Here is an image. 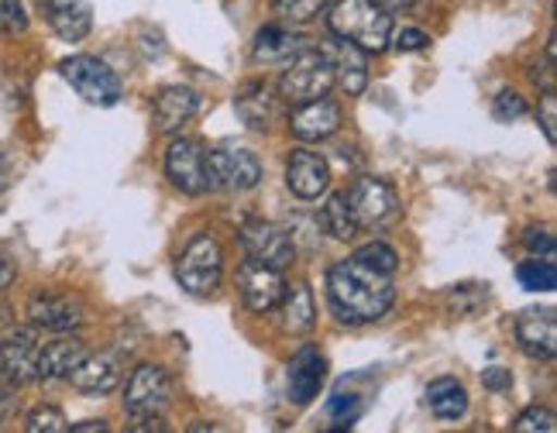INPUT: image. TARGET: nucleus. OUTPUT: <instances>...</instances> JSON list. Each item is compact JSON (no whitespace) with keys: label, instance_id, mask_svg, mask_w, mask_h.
Returning a JSON list of instances; mask_svg holds the SVG:
<instances>
[{"label":"nucleus","instance_id":"obj_1","mask_svg":"<svg viewBox=\"0 0 557 433\" xmlns=\"http://www.w3.org/2000/svg\"><path fill=\"white\" fill-rule=\"evenodd\" d=\"M327 302L341 323L348 327H361V323H375L393 310L396 286L393 275H382L369 269L358 258H345V262L331 265L327 272Z\"/></svg>","mask_w":557,"mask_h":433},{"label":"nucleus","instance_id":"obj_2","mask_svg":"<svg viewBox=\"0 0 557 433\" xmlns=\"http://www.w3.org/2000/svg\"><path fill=\"white\" fill-rule=\"evenodd\" d=\"M327 32L366 55L393 46V14L379 0H337L327 11Z\"/></svg>","mask_w":557,"mask_h":433},{"label":"nucleus","instance_id":"obj_3","mask_svg":"<svg viewBox=\"0 0 557 433\" xmlns=\"http://www.w3.org/2000/svg\"><path fill=\"white\" fill-rule=\"evenodd\" d=\"M331 86H334V66L324 49H304L293 62H286V73L278 76V94L293 107L327 97Z\"/></svg>","mask_w":557,"mask_h":433},{"label":"nucleus","instance_id":"obj_4","mask_svg":"<svg viewBox=\"0 0 557 433\" xmlns=\"http://www.w3.org/2000/svg\"><path fill=\"white\" fill-rule=\"evenodd\" d=\"M176 279L180 286L189 296H213L221 289V279H224V255L221 245L213 242L210 234H197L193 242L183 248L180 262H176Z\"/></svg>","mask_w":557,"mask_h":433},{"label":"nucleus","instance_id":"obj_5","mask_svg":"<svg viewBox=\"0 0 557 433\" xmlns=\"http://www.w3.org/2000/svg\"><path fill=\"white\" fill-rule=\"evenodd\" d=\"M59 73L73 90L94 107H114L124 94L121 76L97 55H70L59 62Z\"/></svg>","mask_w":557,"mask_h":433},{"label":"nucleus","instance_id":"obj_6","mask_svg":"<svg viewBox=\"0 0 557 433\" xmlns=\"http://www.w3.org/2000/svg\"><path fill=\"white\" fill-rule=\"evenodd\" d=\"M203 183L207 189H234L245 193L262 183V162L248 148H213L203 151Z\"/></svg>","mask_w":557,"mask_h":433},{"label":"nucleus","instance_id":"obj_7","mask_svg":"<svg viewBox=\"0 0 557 433\" xmlns=\"http://www.w3.org/2000/svg\"><path fill=\"white\" fill-rule=\"evenodd\" d=\"M345 200L351 207V216L358 227H385L393 224L399 216V200H396V189L379 180V176H358L351 183V189L345 193Z\"/></svg>","mask_w":557,"mask_h":433},{"label":"nucleus","instance_id":"obj_8","mask_svg":"<svg viewBox=\"0 0 557 433\" xmlns=\"http://www.w3.org/2000/svg\"><path fill=\"white\" fill-rule=\"evenodd\" d=\"M173 403V379L159 364H138L124 388V413L127 417H165Z\"/></svg>","mask_w":557,"mask_h":433},{"label":"nucleus","instance_id":"obj_9","mask_svg":"<svg viewBox=\"0 0 557 433\" xmlns=\"http://www.w3.org/2000/svg\"><path fill=\"white\" fill-rule=\"evenodd\" d=\"M38 351L41 341L35 331L17 327L0 334V379L11 385H28L38 382Z\"/></svg>","mask_w":557,"mask_h":433},{"label":"nucleus","instance_id":"obj_10","mask_svg":"<svg viewBox=\"0 0 557 433\" xmlns=\"http://www.w3.org/2000/svg\"><path fill=\"white\" fill-rule=\"evenodd\" d=\"M238 237H242L248 258H255V262L272 265L278 272H283L286 265H293L296 245H293V237L283 227H275L269 221H245Z\"/></svg>","mask_w":557,"mask_h":433},{"label":"nucleus","instance_id":"obj_11","mask_svg":"<svg viewBox=\"0 0 557 433\" xmlns=\"http://www.w3.org/2000/svg\"><path fill=\"white\" fill-rule=\"evenodd\" d=\"M283 272L272 269V265H262L255 262V258H245L242 269H238V293H242V302L251 310V313H269L278 307V299H283Z\"/></svg>","mask_w":557,"mask_h":433},{"label":"nucleus","instance_id":"obj_12","mask_svg":"<svg viewBox=\"0 0 557 433\" xmlns=\"http://www.w3.org/2000/svg\"><path fill=\"white\" fill-rule=\"evenodd\" d=\"M203 145L197 138H176L165 151V176L186 197H200L207 193L203 183Z\"/></svg>","mask_w":557,"mask_h":433},{"label":"nucleus","instance_id":"obj_13","mask_svg":"<svg viewBox=\"0 0 557 433\" xmlns=\"http://www.w3.org/2000/svg\"><path fill=\"white\" fill-rule=\"evenodd\" d=\"M286 186L299 200H320L331 186V165L313 148H296L286 162Z\"/></svg>","mask_w":557,"mask_h":433},{"label":"nucleus","instance_id":"obj_14","mask_svg":"<svg viewBox=\"0 0 557 433\" xmlns=\"http://www.w3.org/2000/svg\"><path fill=\"white\" fill-rule=\"evenodd\" d=\"M517 341L520 351L533 361H550L557 351V317L554 310L530 307L517 317Z\"/></svg>","mask_w":557,"mask_h":433},{"label":"nucleus","instance_id":"obj_15","mask_svg":"<svg viewBox=\"0 0 557 433\" xmlns=\"http://www.w3.org/2000/svg\"><path fill=\"white\" fill-rule=\"evenodd\" d=\"M28 317L41 331L73 334L83 323V307H79V299H73L66 293H38L28 302Z\"/></svg>","mask_w":557,"mask_h":433},{"label":"nucleus","instance_id":"obj_16","mask_svg":"<svg viewBox=\"0 0 557 433\" xmlns=\"http://www.w3.org/2000/svg\"><path fill=\"white\" fill-rule=\"evenodd\" d=\"M327 382V358L320 355L313 344L299 348L289 361V403L307 406L320 396V388Z\"/></svg>","mask_w":557,"mask_h":433},{"label":"nucleus","instance_id":"obj_17","mask_svg":"<svg viewBox=\"0 0 557 433\" xmlns=\"http://www.w3.org/2000/svg\"><path fill=\"white\" fill-rule=\"evenodd\" d=\"M337 127H341V107L331 97L299 103L289 117V132L299 141H327L331 135H337Z\"/></svg>","mask_w":557,"mask_h":433},{"label":"nucleus","instance_id":"obj_18","mask_svg":"<svg viewBox=\"0 0 557 433\" xmlns=\"http://www.w3.org/2000/svg\"><path fill=\"white\" fill-rule=\"evenodd\" d=\"M234 111H238V117L245 121L248 132H259L265 135L272 121L278 117V100L272 94V86L265 79H248L238 97H234Z\"/></svg>","mask_w":557,"mask_h":433},{"label":"nucleus","instance_id":"obj_19","mask_svg":"<svg viewBox=\"0 0 557 433\" xmlns=\"http://www.w3.org/2000/svg\"><path fill=\"white\" fill-rule=\"evenodd\" d=\"M121 375H124L121 358L103 351V355H87V358H83L73 368L70 382L79 388V393H87V396H107V393H114V388L121 385Z\"/></svg>","mask_w":557,"mask_h":433},{"label":"nucleus","instance_id":"obj_20","mask_svg":"<svg viewBox=\"0 0 557 433\" xmlns=\"http://www.w3.org/2000/svg\"><path fill=\"white\" fill-rule=\"evenodd\" d=\"M304 49H310L304 35H296L283 25H265L255 35L251 59L259 62V66H286V62H293Z\"/></svg>","mask_w":557,"mask_h":433},{"label":"nucleus","instance_id":"obj_21","mask_svg":"<svg viewBox=\"0 0 557 433\" xmlns=\"http://www.w3.org/2000/svg\"><path fill=\"white\" fill-rule=\"evenodd\" d=\"M331 66H334V83L345 90L348 97H361L369 86V66H366V52L348 46V41L334 38L331 46H324Z\"/></svg>","mask_w":557,"mask_h":433},{"label":"nucleus","instance_id":"obj_22","mask_svg":"<svg viewBox=\"0 0 557 433\" xmlns=\"http://www.w3.org/2000/svg\"><path fill=\"white\" fill-rule=\"evenodd\" d=\"M200 97L186 90V86H165L152 103V121L159 135H176L183 132V124L197 114Z\"/></svg>","mask_w":557,"mask_h":433},{"label":"nucleus","instance_id":"obj_23","mask_svg":"<svg viewBox=\"0 0 557 433\" xmlns=\"http://www.w3.org/2000/svg\"><path fill=\"white\" fill-rule=\"evenodd\" d=\"M87 355H90L87 344H83L79 337H73V334L46 344V348L38 351V382H62V379H70L73 368Z\"/></svg>","mask_w":557,"mask_h":433},{"label":"nucleus","instance_id":"obj_24","mask_svg":"<svg viewBox=\"0 0 557 433\" xmlns=\"http://www.w3.org/2000/svg\"><path fill=\"white\" fill-rule=\"evenodd\" d=\"M41 11L62 41H83L94 28V14L83 0H41Z\"/></svg>","mask_w":557,"mask_h":433},{"label":"nucleus","instance_id":"obj_25","mask_svg":"<svg viewBox=\"0 0 557 433\" xmlns=\"http://www.w3.org/2000/svg\"><path fill=\"white\" fill-rule=\"evenodd\" d=\"M278 320H283V331L293 337H304L317 327V302H313V289L307 283H293L283 289V299H278Z\"/></svg>","mask_w":557,"mask_h":433},{"label":"nucleus","instance_id":"obj_26","mask_svg":"<svg viewBox=\"0 0 557 433\" xmlns=\"http://www.w3.org/2000/svg\"><path fill=\"white\" fill-rule=\"evenodd\" d=\"M426 406L437 420H461L468 413V388L458 379H437L426 385Z\"/></svg>","mask_w":557,"mask_h":433},{"label":"nucleus","instance_id":"obj_27","mask_svg":"<svg viewBox=\"0 0 557 433\" xmlns=\"http://www.w3.org/2000/svg\"><path fill=\"white\" fill-rule=\"evenodd\" d=\"M317 224L324 227L334 237V242H351V237L358 234V224H355V216H351V207L345 200V193H331L327 203L320 207Z\"/></svg>","mask_w":557,"mask_h":433},{"label":"nucleus","instance_id":"obj_28","mask_svg":"<svg viewBox=\"0 0 557 433\" xmlns=\"http://www.w3.org/2000/svg\"><path fill=\"white\" fill-rule=\"evenodd\" d=\"M517 279H520V286L530 289V293H554L557 289V265H554V258H537V255H533L530 262L517 265Z\"/></svg>","mask_w":557,"mask_h":433},{"label":"nucleus","instance_id":"obj_29","mask_svg":"<svg viewBox=\"0 0 557 433\" xmlns=\"http://www.w3.org/2000/svg\"><path fill=\"white\" fill-rule=\"evenodd\" d=\"M355 258H358V262H366L369 269L382 272V275H396V269H399V255H396V248H393V245H385V242H369V245H361V248L355 251Z\"/></svg>","mask_w":557,"mask_h":433},{"label":"nucleus","instance_id":"obj_30","mask_svg":"<svg viewBox=\"0 0 557 433\" xmlns=\"http://www.w3.org/2000/svg\"><path fill=\"white\" fill-rule=\"evenodd\" d=\"M25 430L28 433H66L70 430V420L55 406H38V409H32V413H28Z\"/></svg>","mask_w":557,"mask_h":433},{"label":"nucleus","instance_id":"obj_31","mask_svg":"<svg viewBox=\"0 0 557 433\" xmlns=\"http://www.w3.org/2000/svg\"><path fill=\"white\" fill-rule=\"evenodd\" d=\"M327 4L331 0H275V11L278 17L293 21V25H307L320 11H327Z\"/></svg>","mask_w":557,"mask_h":433},{"label":"nucleus","instance_id":"obj_32","mask_svg":"<svg viewBox=\"0 0 557 433\" xmlns=\"http://www.w3.org/2000/svg\"><path fill=\"white\" fill-rule=\"evenodd\" d=\"M512 430H517V433H554L557 420H554L550 409L530 406V409H523L517 420H512Z\"/></svg>","mask_w":557,"mask_h":433},{"label":"nucleus","instance_id":"obj_33","mask_svg":"<svg viewBox=\"0 0 557 433\" xmlns=\"http://www.w3.org/2000/svg\"><path fill=\"white\" fill-rule=\"evenodd\" d=\"M28 11L21 0H0V35H25Z\"/></svg>","mask_w":557,"mask_h":433},{"label":"nucleus","instance_id":"obj_34","mask_svg":"<svg viewBox=\"0 0 557 433\" xmlns=\"http://www.w3.org/2000/svg\"><path fill=\"white\" fill-rule=\"evenodd\" d=\"M527 111H530V107H527L523 94H517V90L496 94V103H492V114H496L499 121H520Z\"/></svg>","mask_w":557,"mask_h":433},{"label":"nucleus","instance_id":"obj_35","mask_svg":"<svg viewBox=\"0 0 557 433\" xmlns=\"http://www.w3.org/2000/svg\"><path fill=\"white\" fill-rule=\"evenodd\" d=\"M327 413L337 420V430H348L358 417V396L351 393H334L331 403H327Z\"/></svg>","mask_w":557,"mask_h":433},{"label":"nucleus","instance_id":"obj_36","mask_svg":"<svg viewBox=\"0 0 557 433\" xmlns=\"http://www.w3.org/2000/svg\"><path fill=\"white\" fill-rule=\"evenodd\" d=\"M537 121H541V127H544V138L554 145V141H557V94H554V90H544Z\"/></svg>","mask_w":557,"mask_h":433},{"label":"nucleus","instance_id":"obj_37","mask_svg":"<svg viewBox=\"0 0 557 433\" xmlns=\"http://www.w3.org/2000/svg\"><path fill=\"white\" fill-rule=\"evenodd\" d=\"M527 251L530 255H537V258H554V234H550V227H530L527 231Z\"/></svg>","mask_w":557,"mask_h":433},{"label":"nucleus","instance_id":"obj_38","mask_svg":"<svg viewBox=\"0 0 557 433\" xmlns=\"http://www.w3.org/2000/svg\"><path fill=\"white\" fill-rule=\"evenodd\" d=\"M431 46V35H426L423 28H403L399 35H396V49L399 52H420V49H426Z\"/></svg>","mask_w":557,"mask_h":433},{"label":"nucleus","instance_id":"obj_39","mask_svg":"<svg viewBox=\"0 0 557 433\" xmlns=\"http://www.w3.org/2000/svg\"><path fill=\"white\" fill-rule=\"evenodd\" d=\"M482 385L492 388V393H506V388L512 385V375L506 372V368L492 364V368H485V372H482Z\"/></svg>","mask_w":557,"mask_h":433},{"label":"nucleus","instance_id":"obj_40","mask_svg":"<svg viewBox=\"0 0 557 433\" xmlns=\"http://www.w3.org/2000/svg\"><path fill=\"white\" fill-rule=\"evenodd\" d=\"M127 430H132V433H162L165 430V417H132Z\"/></svg>","mask_w":557,"mask_h":433},{"label":"nucleus","instance_id":"obj_41","mask_svg":"<svg viewBox=\"0 0 557 433\" xmlns=\"http://www.w3.org/2000/svg\"><path fill=\"white\" fill-rule=\"evenodd\" d=\"M14 279H17V269L8 262L4 255H0V293H8L14 286Z\"/></svg>","mask_w":557,"mask_h":433},{"label":"nucleus","instance_id":"obj_42","mask_svg":"<svg viewBox=\"0 0 557 433\" xmlns=\"http://www.w3.org/2000/svg\"><path fill=\"white\" fill-rule=\"evenodd\" d=\"M70 430L73 433H107V423L103 420H87V423H73Z\"/></svg>","mask_w":557,"mask_h":433},{"label":"nucleus","instance_id":"obj_43","mask_svg":"<svg viewBox=\"0 0 557 433\" xmlns=\"http://www.w3.org/2000/svg\"><path fill=\"white\" fill-rule=\"evenodd\" d=\"M8 183H11V162H8L4 151H0V193L8 189Z\"/></svg>","mask_w":557,"mask_h":433},{"label":"nucleus","instance_id":"obj_44","mask_svg":"<svg viewBox=\"0 0 557 433\" xmlns=\"http://www.w3.org/2000/svg\"><path fill=\"white\" fill-rule=\"evenodd\" d=\"M11 320H14V313H11V307L4 299H0V334H4L8 327H11Z\"/></svg>","mask_w":557,"mask_h":433},{"label":"nucleus","instance_id":"obj_45","mask_svg":"<svg viewBox=\"0 0 557 433\" xmlns=\"http://www.w3.org/2000/svg\"><path fill=\"white\" fill-rule=\"evenodd\" d=\"M382 8H389V11H406V8H413L417 0H379Z\"/></svg>","mask_w":557,"mask_h":433}]
</instances>
